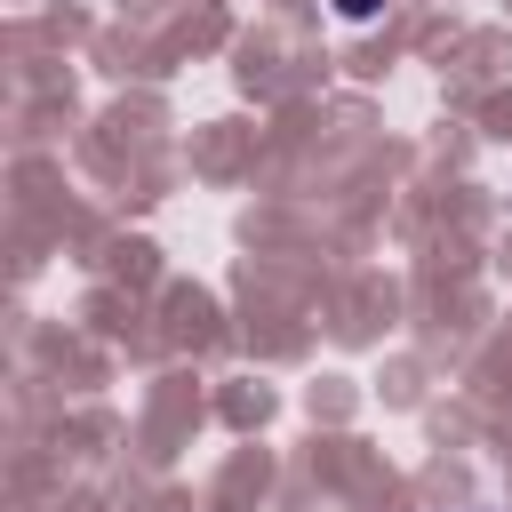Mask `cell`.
Segmentation results:
<instances>
[{
    "mask_svg": "<svg viewBox=\"0 0 512 512\" xmlns=\"http://www.w3.org/2000/svg\"><path fill=\"white\" fill-rule=\"evenodd\" d=\"M336 8H344V16H376L384 0H336Z\"/></svg>",
    "mask_w": 512,
    "mask_h": 512,
    "instance_id": "obj_1",
    "label": "cell"
}]
</instances>
